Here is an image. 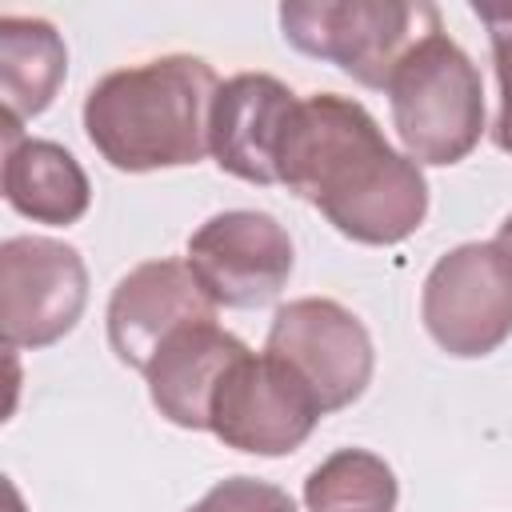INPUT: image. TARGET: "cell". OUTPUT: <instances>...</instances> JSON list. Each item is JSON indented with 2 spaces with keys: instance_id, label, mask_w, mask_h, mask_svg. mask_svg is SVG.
I'll return each mask as SVG.
<instances>
[{
  "instance_id": "cell-8",
  "label": "cell",
  "mask_w": 512,
  "mask_h": 512,
  "mask_svg": "<svg viewBox=\"0 0 512 512\" xmlns=\"http://www.w3.org/2000/svg\"><path fill=\"white\" fill-rule=\"evenodd\" d=\"M316 396L268 352H244L224 372L212 408L208 432L236 452L248 456H288L296 452L312 428L320 424Z\"/></svg>"
},
{
  "instance_id": "cell-7",
  "label": "cell",
  "mask_w": 512,
  "mask_h": 512,
  "mask_svg": "<svg viewBox=\"0 0 512 512\" xmlns=\"http://www.w3.org/2000/svg\"><path fill=\"white\" fill-rule=\"evenodd\" d=\"M88 304L84 256L56 236H8L0 244V324L8 348L64 340Z\"/></svg>"
},
{
  "instance_id": "cell-9",
  "label": "cell",
  "mask_w": 512,
  "mask_h": 512,
  "mask_svg": "<svg viewBox=\"0 0 512 512\" xmlns=\"http://www.w3.org/2000/svg\"><path fill=\"white\" fill-rule=\"evenodd\" d=\"M216 308H260L280 296L296 268L288 228L256 208H228L208 216L184 252Z\"/></svg>"
},
{
  "instance_id": "cell-16",
  "label": "cell",
  "mask_w": 512,
  "mask_h": 512,
  "mask_svg": "<svg viewBox=\"0 0 512 512\" xmlns=\"http://www.w3.org/2000/svg\"><path fill=\"white\" fill-rule=\"evenodd\" d=\"M476 20L488 28L492 64H496V120L492 144L512 156V4H472Z\"/></svg>"
},
{
  "instance_id": "cell-18",
  "label": "cell",
  "mask_w": 512,
  "mask_h": 512,
  "mask_svg": "<svg viewBox=\"0 0 512 512\" xmlns=\"http://www.w3.org/2000/svg\"><path fill=\"white\" fill-rule=\"evenodd\" d=\"M492 244H496V248H500L508 260H512V212L500 220V228H496V240H492Z\"/></svg>"
},
{
  "instance_id": "cell-6",
  "label": "cell",
  "mask_w": 512,
  "mask_h": 512,
  "mask_svg": "<svg viewBox=\"0 0 512 512\" xmlns=\"http://www.w3.org/2000/svg\"><path fill=\"white\" fill-rule=\"evenodd\" d=\"M264 352L316 396L324 416L356 404L368 392L376 368V348L364 320L328 296H300L280 304Z\"/></svg>"
},
{
  "instance_id": "cell-15",
  "label": "cell",
  "mask_w": 512,
  "mask_h": 512,
  "mask_svg": "<svg viewBox=\"0 0 512 512\" xmlns=\"http://www.w3.org/2000/svg\"><path fill=\"white\" fill-rule=\"evenodd\" d=\"M396 500L392 464L368 448H336L304 480L308 512H396Z\"/></svg>"
},
{
  "instance_id": "cell-3",
  "label": "cell",
  "mask_w": 512,
  "mask_h": 512,
  "mask_svg": "<svg viewBox=\"0 0 512 512\" xmlns=\"http://www.w3.org/2000/svg\"><path fill=\"white\" fill-rule=\"evenodd\" d=\"M384 92L404 156L416 164H460L484 136L480 68L444 28L412 44Z\"/></svg>"
},
{
  "instance_id": "cell-10",
  "label": "cell",
  "mask_w": 512,
  "mask_h": 512,
  "mask_svg": "<svg viewBox=\"0 0 512 512\" xmlns=\"http://www.w3.org/2000/svg\"><path fill=\"white\" fill-rule=\"evenodd\" d=\"M216 320V304L180 256L136 264L108 296V344L120 364L144 372L152 356L188 324Z\"/></svg>"
},
{
  "instance_id": "cell-13",
  "label": "cell",
  "mask_w": 512,
  "mask_h": 512,
  "mask_svg": "<svg viewBox=\"0 0 512 512\" xmlns=\"http://www.w3.org/2000/svg\"><path fill=\"white\" fill-rule=\"evenodd\" d=\"M4 200L36 224H76L92 204V184L80 160L56 144L4 124Z\"/></svg>"
},
{
  "instance_id": "cell-5",
  "label": "cell",
  "mask_w": 512,
  "mask_h": 512,
  "mask_svg": "<svg viewBox=\"0 0 512 512\" xmlns=\"http://www.w3.org/2000/svg\"><path fill=\"white\" fill-rule=\"evenodd\" d=\"M420 320L456 360H480L512 336V260L492 240L448 248L424 276Z\"/></svg>"
},
{
  "instance_id": "cell-2",
  "label": "cell",
  "mask_w": 512,
  "mask_h": 512,
  "mask_svg": "<svg viewBox=\"0 0 512 512\" xmlns=\"http://www.w3.org/2000/svg\"><path fill=\"white\" fill-rule=\"evenodd\" d=\"M216 92V68L192 52L128 64L88 88L84 136L116 172L188 168L208 156Z\"/></svg>"
},
{
  "instance_id": "cell-12",
  "label": "cell",
  "mask_w": 512,
  "mask_h": 512,
  "mask_svg": "<svg viewBox=\"0 0 512 512\" xmlns=\"http://www.w3.org/2000/svg\"><path fill=\"white\" fill-rule=\"evenodd\" d=\"M244 352H248V344L240 336H232L228 328H220L216 320L180 328L172 340H164V348L144 368L148 396H152L156 412L176 428L208 432L212 396H216L224 372Z\"/></svg>"
},
{
  "instance_id": "cell-1",
  "label": "cell",
  "mask_w": 512,
  "mask_h": 512,
  "mask_svg": "<svg viewBox=\"0 0 512 512\" xmlns=\"http://www.w3.org/2000/svg\"><path fill=\"white\" fill-rule=\"evenodd\" d=\"M280 184L356 244H400L428 216L420 164L384 140L360 100L340 92L300 96L280 152Z\"/></svg>"
},
{
  "instance_id": "cell-17",
  "label": "cell",
  "mask_w": 512,
  "mask_h": 512,
  "mask_svg": "<svg viewBox=\"0 0 512 512\" xmlns=\"http://www.w3.org/2000/svg\"><path fill=\"white\" fill-rule=\"evenodd\" d=\"M188 512H296V504L280 484L256 476H228L216 480Z\"/></svg>"
},
{
  "instance_id": "cell-14",
  "label": "cell",
  "mask_w": 512,
  "mask_h": 512,
  "mask_svg": "<svg viewBox=\"0 0 512 512\" xmlns=\"http://www.w3.org/2000/svg\"><path fill=\"white\" fill-rule=\"evenodd\" d=\"M68 76L64 36L40 16H0V100L4 124L40 116Z\"/></svg>"
},
{
  "instance_id": "cell-11",
  "label": "cell",
  "mask_w": 512,
  "mask_h": 512,
  "mask_svg": "<svg viewBox=\"0 0 512 512\" xmlns=\"http://www.w3.org/2000/svg\"><path fill=\"white\" fill-rule=\"evenodd\" d=\"M300 96L268 72H236L220 80L208 120V156L244 184H280V152Z\"/></svg>"
},
{
  "instance_id": "cell-4",
  "label": "cell",
  "mask_w": 512,
  "mask_h": 512,
  "mask_svg": "<svg viewBox=\"0 0 512 512\" xmlns=\"http://www.w3.org/2000/svg\"><path fill=\"white\" fill-rule=\"evenodd\" d=\"M440 28L428 0H288L280 4V36L324 64H336L364 88H388L396 64L416 40Z\"/></svg>"
}]
</instances>
